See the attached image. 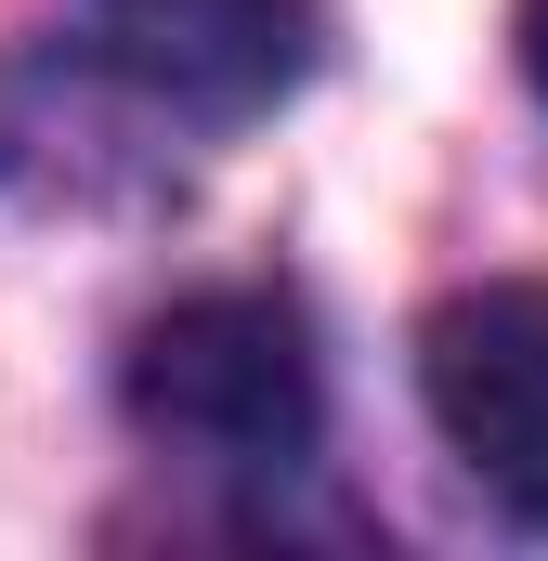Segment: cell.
I'll return each mask as SVG.
<instances>
[{
  "instance_id": "obj_1",
  "label": "cell",
  "mask_w": 548,
  "mask_h": 561,
  "mask_svg": "<svg viewBox=\"0 0 548 561\" xmlns=\"http://www.w3.org/2000/svg\"><path fill=\"white\" fill-rule=\"evenodd\" d=\"M132 419L209 470H287V457H313L327 379H313V340L274 287H209L132 340Z\"/></svg>"
},
{
  "instance_id": "obj_3",
  "label": "cell",
  "mask_w": 548,
  "mask_h": 561,
  "mask_svg": "<svg viewBox=\"0 0 548 561\" xmlns=\"http://www.w3.org/2000/svg\"><path fill=\"white\" fill-rule=\"evenodd\" d=\"M92 39L183 118H249L300 79V0H92Z\"/></svg>"
},
{
  "instance_id": "obj_2",
  "label": "cell",
  "mask_w": 548,
  "mask_h": 561,
  "mask_svg": "<svg viewBox=\"0 0 548 561\" xmlns=\"http://www.w3.org/2000/svg\"><path fill=\"white\" fill-rule=\"evenodd\" d=\"M418 392L470 483L548 536V287H457L418 327Z\"/></svg>"
},
{
  "instance_id": "obj_4",
  "label": "cell",
  "mask_w": 548,
  "mask_h": 561,
  "mask_svg": "<svg viewBox=\"0 0 548 561\" xmlns=\"http://www.w3.org/2000/svg\"><path fill=\"white\" fill-rule=\"evenodd\" d=\"M523 79L548 92V0H523Z\"/></svg>"
}]
</instances>
